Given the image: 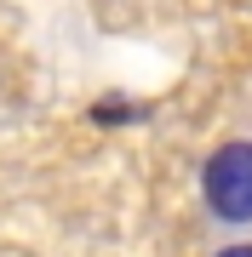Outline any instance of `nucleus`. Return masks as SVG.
Returning a JSON list of instances; mask_svg holds the SVG:
<instances>
[{
  "label": "nucleus",
  "instance_id": "nucleus-1",
  "mask_svg": "<svg viewBox=\"0 0 252 257\" xmlns=\"http://www.w3.org/2000/svg\"><path fill=\"white\" fill-rule=\"evenodd\" d=\"M201 194L218 223H252V143L246 138L212 149V160L201 172Z\"/></svg>",
  "mask_w": 252,
  "mask_h": 257
},
{
  "label": "nucleus",
  "instance_id": "nucleus-2",
  "mask_svg": "<svg viewBox=\"0 0 252 257\" xmlns=\"http://www.w3.org/2000/svg\"><path fill=\"white\" fill-rule=\"evenodd\" d=\"M132 114H138V109H132L126 97H103V103H92V120H98V126H115V120H132Z\"/></svg>",
  "mask_w": 252,
  "mask_h": 257
},
{
  "label": "nucleus",
  "instance_id": "nucleus-3",
  "mask_svg": "<svg viewBox=\"0 0 252 257\" xmlns=\"http://www.w3.org/2000/svg\"><path fill=\"white\" fill-rule=\"evenodd\" d=\"M218 257H252V246H224Z\"/></svg>",
  "mask_w": 252,
  "mask_h": 257
}]
</instances>
